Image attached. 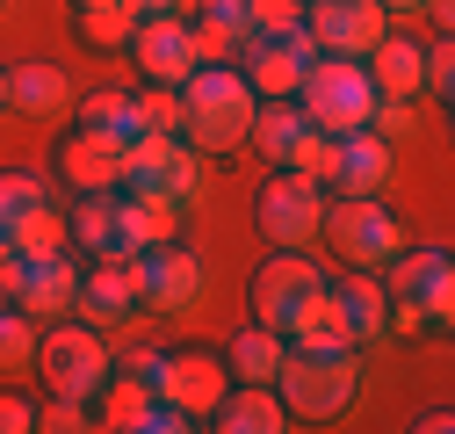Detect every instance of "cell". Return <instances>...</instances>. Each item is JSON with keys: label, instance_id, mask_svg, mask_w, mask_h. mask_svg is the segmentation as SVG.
<instances>
[{"label": "cell", "instance_id": "obj_17", "mask_svg": "<svg viewBox=\"0 0 455 434\" xmlns=\"http://www.w3.org/2000/svg\"><path fill=\"white\" fill-rule=\"evenodd\" d=\"M181 239V203H166L152 189H116V253H145V246H166Z\"/></svg>", "mask_w": 455, "mask_h": 434}, {"label": "cell", "instance_id": "obj_12", "mask_svg": "<svg viewBox=\"0 0 455 434\" xmlns=\"http://www.w3.org/2000/svg\"><path fill=\"white\" fill-rule=\"evenodd\" d=\"M318 283H325V276L311 268V253H304V246H275V253L253 268V318H260V326H275V334H290L297 304H304Z\"/></svg>", "mask_w": 455, "mask_h": 434}, {"label": "cell", "instance_id": "obj_45", "mask_svg": "<svg viewBox=\"0 0 455 434\" xmlns=\"http://www.w3.org/2000/svg\"><path fill=\"white\" fill-rule=\"evenodd\" d=\"M0 108H8V66H0Z\"/></svg>", "mask_w": 455, "mask_h": 434}, {"label": "cell", "instance_id": "obj_16", "mask_svg": "<svg viewBox=\"0 0 455 434\" xmlns=\"http://www.w3.org/2000/svg\"><path fill=\"white\" fill-rule=\"evenodd\" d=\"M131 311H138V283H131V261H124V253L80 268V304H73V318H87L94 334H116Z\"/></svg>", "mask_w": 455, "mask_h": 434}, {"label": "cell", "instance_id": "obj_35", "mask_svg": "<svg viewBox=\"0 0 455 434\" xmlns=\"http://www.w3.org/2000/svg\"><path fill=\"white\" fill-rule=\"evenodd\" d=\"M138 117H145V131H174V138H181V87L145 80V87H138Z\"/></svg>", "mask_w": 455, "mask_h": 434}, {"label": "cell", "instance_id": "obj_25", "mask_svg": "<svg viewBox=\"0 0 455 434\" xmlns=\"http://www.w3.org/2000/svg\"><path fill=\"white\" fill-rule=\"evenodd\" d=\"M304 131H311V117L297 101H260L253 108V131H246V145L267 159V167H290V152L304 145Z\"/></svg>", "mask_w": 455, "mask_h": 434}, {"label": "cell", "instance_id": "obj_10", "mask_svg": "<svg viewBox=\"0 0 455 434\" xmlns=\"http://www.w3.org/2000/svg\"><path fill=\"white\" fill-rule=\"evenodd\" d=\"M152 391L174 406V413H188V420L203 427V420L217 413V398L232 391V369H224V355H217V348H181V355H159Z\"/></svg>", "mask_w": 455, "mask_h": 434}, {"label": "cell", "instance_id": "obj_33", "mask_svg": "<svg viewBox=\"0 0 455 434\" xmlns=\"http://www.w3.org/2000/svg\"><path fill=\"white\" fill-rule=\"evenodd\" d=\"M36 362V318H22L15 304H0V376H15Z\"/></svg>", "mask_w": 455, "mask_h": 434}, {"label": "cell", "instance_id": "obj_11", "mask_svg": "<svg viewBox=\"0 0 455 434\" xmlns=\"http://www.w3.org/2000/svg\"><path fill=\"white\" fill-rule=\"evenodd\" d=\"M383 29H390V15L376 0H311L304 8V36L325 59H369Z\"/></svg>", "mask_w": 455, "mask_h": 434}, {"label": "cell", "instance_id": "obj_21", "mask_svg": "<svg viewBox=\"0 0 455 434\" xmlns=\"http://www.w3.org/2000/svg\"><path fill=\"white\" fill-rule=\"evenodd\" d=\"M290 348H311V355H332V348H355V334H347V311H339V297H332V283H318L304 304H297V318H290V334H282ZM362 355V348H355Z\"/></svg>", "mask_w": 455, "mask_h": 434}, {"label": "cell", "instance_id": "obj_44", "mask_svg": "<svg viewBox=\"0 0 455 434\" xmlns=\"http://www.w3.org/2000/svg\"><path fill=\"white\" fill-rule=\"evenodd\" d=\"M383 15H419V0H376Z\"/></svg>", "mask_w": 455, "mask_h": 434}, {"label": "cell", "instance_id": "obj_43", "mask_svg": "<svg viewBox=\"0 0 455 434\" xmlns=\"http://www.w3.org/2000/svg\"><path fill=\"white\" fill-rule=\"evenodd\" d=\"M448 420H455V413H448V406H427V413H419V420H412V427H419V434H448Z\"/></svg>", "mask_w": 455, "mask_h": 434}, {"label": "cell", "instance_id": "obj_29", "mask_svg": "<svg viewBox=\"0 0 455 434\" xmlns=\"http://www.w3.org/2000/svg\"><path fill=\"white\" fill-rule=\"evenodd\" d=\"M73 108H80V131H94V138H108V145H131V138L145 131L138 94H124V87H101V94H87V101H73Z\"/></svg>", "mask_w": 455, "mask_h": 434}, {"label": "cell", "instance_id": "obj_4", "mask_svg": "<svg viewBox=\"0 0 455 434\" xmlns=\"http://www.w3.org/2000/svg\"><path fill=\"white\" fill-rule=\"evenodd\" d=\"M297 108L311 117V131H332V138H347V131H369V108H376V80L362 59H318L304 66V87H297Z\"/></svg>", "mask_w": 455, "mask_h": 434}, {"label": "cell", "instance_id": "obj_1", "mask_svg": "<svg viewBox=\"0 0 455 434\" xmlns=\"http://www.w3.org/2000/svg\"><path fill=\"white\" fill-rule=\"evenodd\" d=\"M253 108L260 94L246 87L239 66H196L181 80V138L210 159V152H239L246 131H253Z\"/></svg>", "mask_w": 455, "mask_h": 434}, {"label": "cell", "instance_id": "obj_8", "mask_svg": "<svg viewBox=\"0 0 455 434\" xmlns=\"http://www.w3.org/2000/svg\"><path fill=\"white\" fill-rule=\"evenodd\" d=\"M318 210H325V189L304 181L297 167H275L267 189L253 196V225L267 246H311L318 239Z\"/></svg>", "mask_w": 455, "mask_h": 434}, {"label": "cell", "instance_id": "obj_9", "mask_svg": "<svg viewBox=\"0 0 455 434\" xmlns=\"http://www.w3.org/2000/svg\"><path fill=\"white\" fill-rule=\"evenodd\" d=\"M383 297L419 304L427 326L441 334L455 318V261H448V246H397V261L383 268Z\"/></svg>", "mask_w": 455, "mask_h": 434}, {"label": "cell", "instance_id": "obj_42", "mask_svg": "<svg viewBox=\"0 0 455 434\" xmlns=\"http://www.w3.org/2000/svg\"><path fill=\"white\" fill-rule=\"evenodd\" d=\"M131 8H138V15H188L196 0H131Z\"/></svg>", "mask_w": 455, "mask_h": 434}, {"label": "cell", "instance_id": "obj_38", "mask_svg": "<svg viewBox=\"0 0 455 434\" xmlns=\"http://www.w3.org/2000/svg\"><path fill=\"white\" fill-rule=\"evenodd\" d=\"M36 427L44 434H80L94 420H87V398H59V391H51V406H36Z\"/></svg>", "mask_w": 455, "mask_h": 434}, {"label": "cell", "instance_id": "obj_5", "mask_svg": "<svg viewBox=\"0 0 455 434\" xmlns=\"http://www.w3.org/2000/svg\"><path fill=\"white\" fill-rule=\"evenodd\" d=\"M36 376L59 398H94L101 384H108V369H116V355L101 348V334L87 318H59L51 334H36V362H29Z\"/></svg>", "mask_w": 455, "mask_h": 434}, {"label": "cell", "instance_id": "obj_2", "mask_svg": "<svg viewBox=\"0 0 455 434\" xmlns=\"http://www.w3.org/2000/svg\"><path fill=\"white\" fill-rule=\"evenodd\" d=\"M275 398H282V413L304 420V427L339 420V413L362 398V362H355V348H332V355L290 348L282 369H275Z\"/></svg>", "mask_w": 455, "mask_h": 434}, {"label": "cell", "instance_id": "obj_14", "mask_svg": "<svg viewBox=\"0 0 455 434\" xmlns=\"http://www.w3.org/2000/svg\"><path fill=\"white\" fill-rule=\"evenodd\" d=\"M131 59H138L145 80L181 87V80L203 66V59H196V36H188V15H145L138 36H131Z\"/></svg>", "mask_w": 455, "mask_h": 434}, {"label": "cell", "instance_id": "obj_31", "mask_svg": "<svg viewBox=\"0 0 455 434\" xmlns=\"http://www.w3.org/2000/svg\"><path fill=\"white\" fill-rule=\"evenodd\" d=\"M66 232H73V253L108 261V253H116V196H73Z\"/></svg>", "mask_w": 455, "mask_h": 434}, {"label": "cell", "instance_id": "obj_36", "mask_svg": "<svg viewBox=\"0 0 455 434\" xmlns=\"http://www.w3.org/2000/svg\"><path fill=\"white\" fill-rule=\"evenodd\" d=\"M311 0H253V36H297Z\"/></svg>", "mask_w": 455, "mask_h": 434}, {"label": "cell", "instance_id": "obj_46", "mask_svg": "<svg viewBox=\"0 0 455 434\" xmlns=\"http://www.w3.org/2000/svg\"><path fill=\"white\" fill-rule=\"evenodd\" d=\"M73 8H80V0H73Z\"/></svg>", "mask_w": 455, "mask_h": 434}, {"label": "cell", "instance_id": "obj_19", "mask_svg": "<svg viewBox=\"0 0 455 434\" xmlns=\"http://www.w3.org/2000/svg\"><path fill=\"white\" fill-rule=\"evenodd\" d=\"M390 167H397V145H390V138L347 131V138H339V159H332V181H325V189H339V196H376V189H390Z\"/></svg>", "mask_w": 455, "mask_h": 434}, {"label": "cell", "instance_id": "obj_15", "mask_svg": "<svg viewBox=\"0 0 455 434\" xmlns=\"http://www.w3.org/2000/svg\"><path fill=\"white\" fill-rule=\"evenodd\" d=\"M59 181L73 189V196H116L124 189V145H108V138H94V131H66L59 138Z\"/></svg>", "mask_w": 455, "mask_h": 434}, {"label": "cell", "instance_id": "obj_37", "mask_svg": "<svg viewBox=\"0 0 455 434\" xmlns=\"http://www.w3.org/2000/svg\"><path fill=\"white\" fill-rule=\"evenodd\" d=\"M44 196H51L44 174H22V167H15V174H0V239H8L15 210H22V203H44Z\"/></svg>", "mask_w": 455, "mask_h": 434}, {"label": "cell", "instance_id": "obj_26", "mask_svg": "<svg viewBox=\"0 0 455 434\" xmlns=\"http://www.w3.org/2000/svg\"><path fill=\"white\" fill-rule=\"evenodd\" d=\"M282 355H290V341L275 334V326H246V334H232V348H224V369H232V384H275Z\"/></svg>", "mask_w": 455, "mask_h": 434}, {"label": "cell", "instance_id": "obj_39", "mask_svg": "<svg viewBox=\"0 0 455 434\" xmlns=\"http://www.w3.org/2000/svg\"><path fill=\"white\" fill-rule=\"evenodd\" d=\"M448 87H455V51H448V36H434V44H427V87H419V94L448 101Z\"/></svg>", "mask_w": 455, "mask_h": 434}, {"label": "cell", "instance_id": "obj_41", "mask_svg": "<svg viewBox=\"0 0 455 434\" xmlns=\"http://www.w3.org/2000/svg\"><path fill=\"white\" fill-rule=\"evenodd\" d=\"M36 427V406L22 391H0V434H29Z\"/></svg>", "mask_w": 455, "mask_h": 434}, {"label": "cell", "instance_id": "obj_6", "mask_svg": "<svg viewBox=\"0 0 455 434\" xmlns=\"http://www.w3.org/2000/svg\"><path fill=\"white\" fill-rule=\"evenodd\" d=\"M124 189H152V196L188 210L203 196V152L188 138H174V131H138L124 145Z\"/></svg>", "mask_w": 455, "mask_h": 434}, {"label": "cell", "instance_id": "obj_7", "mask_svg": "<svg viewBox=\"0 0 455 434\" xmlns=\"http://www.w3.org/2000/svg\"><path fill=\"white\" fill-rule=\"evenodd\" d=\"M131 283H138V311H166V318H181V311L203 304V261H196L181 239H166V246L131 253Z\"/></svg>", "mask_w": 455, "mask_h": 434}, {"label": "cell", "instance_id": "obj_22", "mask_svg": "<svg viewBox=\"0 0 455 434\" xmlns=\"http://www.w3.org/2000/svg\"><path fill=\"white\" fill-rule=\"evenodd\" d=\"M210 427H217V434H282V427H290V413H282L275 384H232V391L217 398Z\"/></svg>", "mask_w": 455, "mask_h": 434}, {"label": "cell", "instance_id": "obj_32", "mask_svg": "<svg viewBox=\"0 0 455 434\" xmlns=\"http://www.w3.org/2000/svg\"><path fill=\"white\" fill-rule=\"evenodd\" d=\"M188 36H196V59H203V66H239L246 44H253V36L224 29V22H210V15H188Z\"/></svg>", "mask_w": 455, "mask_h": 434}, {"label": "cell", "instance_id": "obj_27", "mask_svg": "<svg viewBox=\"0 0 455 434\" xmlns=\"http://www.w3.org/2000/svg\"><path fill=\"white\" fill-rule=\"evenodd\" d=\"M94 398H101V420H94V427H116V434H138L145 413L159 406L152 376H138V369H108V384H101Z\"/></svg>", "mask_w": 455, "mask_h": 434}, {"label": "cell", "instance_id": "obj_30", "mask_svg": "<svg viewBox=\"0 0 455 434\" xmlns=\"http://www.w3.org/2000/svg\"><path fill=\"white\" fill-rule=\"evenodd\" d=\"M332 297H339V311H347V334H355V348H369V341H383V311H390V297H383V283L376 276H355L347 283H332Z\"/></svg>", "mask_w": 455, "mask_h": 434}, {"label": "cell", "instance_id": "obj_28", "mask_svg": "<svg viewBox=\"0 0 455 434\" xmlns=\"http://www.w3.org/2000/svg\"><path fill=\"white\" fill-rule=\"evenodd\" d=\"M138 22L145 15L131 8V0H80V8H73V29H80L87 51H131Z\"/></svg>", "mask_w": 455, "mask_h": 434}, {"label": "cell", "instance_id": "obj_40", "mask_svg": "<svg viewBox=\"0 0 455 434\" xmlns=\"http://www.w3.org/2000/svg\"><path fill=\"white\" fill-rule=\"evenodd\" d=\"M188 15H210V22H224V29H239V36H253V0H196Z\"/></svg>", "mask_w": 455, "mask_h": 434}, {"label": "cell", "instance_id": "obj_3", "mask_svg": "<svg viewBox=\"0 0 455 434\" xmlns=\"http://www.w3.org/2000/svg\"><path fill=\"white\" fill-rule=\"evenodd\" d=\"M318 239L347 268H362V276H383V268L397 261V246H405V225L383 210V196H325Z\"/></svg>", "mask_w": 455, "mask_h": 434}, {"label": "cell", "instance_id": "obj_34", "mask_svg": "<svg viewBox=\"0 0 455 434\" xmlns=\"http://www.w3.org/2000/svg\"><path fill=\"white\" fill-rule=\"evenodd\" d=\"M332 159H339V138H332V131H304V145L290 152V167L325 189V181H332Z\"/></svg>", "mask_w": 455, "mask_h": 434}, {"label": "cell", "instance_id": "obj_13", "mask_svg": "<svg viewBox=\"0 0 455 434\" xmlns=\"http://www.w3.org/2000/svg\"><path fill=\"white\" fill-rule=\"evenodd\" d=\"M311 59H318V51H311L304 29H297V36H253L246 59H239V73H246V87H253L260 101H297Z\"/></svg>", "mask_w": 455, "mask_h": 434}, {"label": "cell", "instance_id": "obj_24", "mask_svg": "<svg viewBox=\"0 0 455 434\" xmlns=\"http://www.w3.org/2000/svg\"><path fill=\"white\" fill-rule=\"evenodd\" d=\"M8 108H15V117H36V124L66 117V108H73L66 66H8Z\"/></svg>", "mask_w": 455, "mask_h": 434}, {"label": "cell", "instance_id": "obj_18", "mask_svg": "<svg viewBox=\"0 0 455 434\" xmlns=\"http://www.w3.org/2000/svg\"><path fill=\"white\" fill-rule=\"evenodd\" d=\"M73 304H80V268H73V253L22 268V283H15V311H22V318L59 326V318H73Z\"/></svg>", "mask_w": 455, "mask_h": 434}, {"label": "cell", "instance_id": "obj_20", "mask_svg": "<svg viewBox=\"0 0 455 434\" xmlns=\"http://www.w3.org/2000/svg\"><path fill=\"white\" fill-rule=\"evenodd\" d=\"M369 80H376V94H397V101H419V87H427V44H412V36H397V29H383L376 36V51H369Z\"/></svg>", "mask_w": 455, "mask_h": 434}, {"label": "cell", "instance_id": "obj_23", "mask_svg": "<svg viewBox=\"0 0 455 434\" xmlns=\"http://www.w3.org/2000/svg\"><path fill=\"white\" fill-rule=\"evenodd\" d=\"M8 246L22 253V268H29V261H66V253H73L66 210L51 203V196H44V203H22V210H15V225H8Z\"/></svg>", "mask_w": 455, "mask_h": 434}]
</instances>
